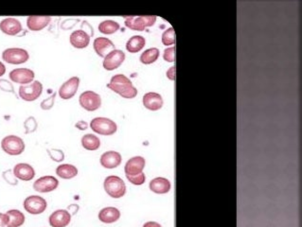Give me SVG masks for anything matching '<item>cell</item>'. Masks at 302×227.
Segmentation results:
<instances>
[{
    "label": "cell",
    "mask_w": 302,
    "mask_h": 227,
    "mask_svg": "<svg viewBox=\"0 0 302 227\" xmlns=\"http://www.w3.org/2000/svg\"><path fill=\"white\" fill-rule=\"evenodd\" d=\"M145 167V159L142 156H135L127 161L125 165L126 175H138L142 173Z\"/></svg>",
    "instance_id": "obj_20"
},
{
    "label": "cell",
    "mask_w": 302,
    "mask_h": 227,
    "mask_svg": "<svg viewBox=\"0 0 302 227\" xmlns=\"http://www.w3.org/2000/svg\"><path fill=\"white\" fill-rule=\"evenodd\" d=\"M79 103L86 111L93 112L101 107L102 98L100 95L89 90L81 94L79 98Z\"/></svg>",
    "instance_id": "obj_10"
},
{
    "label": "cell",
    "mask_w": 302,
    "mask_h": 227,
    "mask_svg": "<svg viewBox=\"0 0 302 227\" xmlns=\"http://www.w3.org/2000/svg\"><path fill=\"white\" fill-rule=\"evenodd\" d=\"M143 227H162L158 223L155 222H148L146 224H144Z\"/></svg>",
    "instance_id": "obj_44"
},
{
    "label": "cell",
    "mask_w": 302,
    "mask_h": 227,
    "mask_svg": "<svg viewBox=\"0 0 302 227\" xmlns=\"http://www.w3.org/2000/svg\"><path fill=\"white\" fill-rule=\"evenodd\" d=\"M50 21H51L50 16L31 15L27 18V27L31 31H40L47 27Z\"/></svg>",
    "instance_id": "obj_23"
},
{
    "label": "cell",
    "mask_w": 302,
    "mask_h": 227,
    "mask_svg": "<svg viewBox=\"0 0 302 227\" xmlns=\"http://www.w3.org/2000/svg\"><path fill=\"white\" fill-rule=\"evenodd\" d=\"M47 154L49 155V157L51 158V160L55 161V162H63L65 160V153L62 150L59 149H48L47 150Z\"/></svg>",
    "instance_id": "obj_33"
},
{
    "label": "cell",
    "mask_w": 302,
    "mask_h": 227,
    "mask_svg": "<svg viewBox=\"0 0 302 227\" xmlns=\"http://www.w3.org/2000/svg\"></svg>",
    "instance_id": "obj_47"
},
{
    "label": "cell",
    "mask_w": 302,
    "mask_h": 227,
    "mask_svg": "<svg viewBox=\"0 0 302 227\" xmlns=\"http://www.w3.org/2000/svg\"><path fill=\"white\" fill-rule=\"evenodd\" d=\"M80 20L77 18H67L66 20H64L61 24V28H63L64 30H68V29H71V28H74L76 24L79 22Z\"/></svg>",
    "instance_id": "obj_39"
},
{
    "label": "cell",
    "mask_w": 302,
    "mask_h": 227,
    "mask_svg": "<svg viewBox=\"0 0 302 227\" xmlns=\"http://www.w3.org/2000/svg\"><path fill=\"white\" fill-rule=\"evenodd\" d=\"M82 146L87 151H97L101 146V140L92 133H87L82 138Z\"/></svg>",
    "instance_id": "obj_28"
},
{
    "label": "cell",
    "mask_w": 302,
    "mask_h": 227,
    "mask_svg": "<svg viewBox=\"0 0 302 227\" xmlns=\"http://www.w3.org/2000/svg\"><path fill=\"white\" fill-rule=\"evenodd\" d=\"M146 44V40L141 35H135L128 40L126 43V49L130 53H137L141 51Z\"/></svg>",
    "instance_id": "obj_27"
},
{
    "label": "cell",
    "mask_w": 302,
    "mask_h": 227,
    "mask_svg": "<svg viewBox=\"0 0 302 227\" xmlns=\"http://www.w3.org/2000/svg\"><path fill=\"white\" fill-rule=\"evenodd\" d=\"M122 155L118 151H106L101 156V165L105 168L112 170L117 167H119L122 163Z\"/></svg>",
    "instance_id": "obj_19"
},
{
    "label": "cell",
    "mask_w": 302,
    "mask_h": 227,
    "mask_svg": "<svg viewBox=\"0 0 302 227\" xmlns=\"http://www.w3.org/2000/svg\"><path fill=\"white\" fill-rule=\"evenodd\" d=\"M75 127L77 129H79V130H81V131H85L87 129V127H88V124L84 121V120H81V121H78V122L76 123Z\"/></svg>",
    "instance_id": "obj_42"
},
{
    "label": "cell",
    "mask_w": 302,
    "mask_h": 227,
    "mask_svg": "<svg viewBox=\"0 0 302 227\" xmlns=\"http://www.w3.org/2000/svg\"><path fill=\"white\" fill-rule=\"evenodd\" d=\"M0 227H1V225H0Z\"/></svg>",
    "instance_id": "obj_46"
},
{
    "label": "cell",
    "mask_w": 302,
    "mask_h": 227,
    "mask_svg": "<svg viewBox=\"0 0 302 227\" xmlns=\"http://www.w3.org/2000/svg\"><path fill=\"white\" fill-rule=\"evenodd\" d=\"M9 80L12 83L21 85H29L33 82L35 73L29 68H15L11 70L9 74Z\"/></svg>",
    "instance_id": "obj_11"
},
{
    "label": "cell",
    "mask_w": 302,
    "mask_h": 227,
    "mask_svg": "<svg viewBox=\"0 0 302 227\" xmlns=\"http://www.w3.org/2000/svg\"><path fill=\"white\" fill-rule=\"evenodd\" d=\"M80 85V79L78 77H72L67 80L65 84L61 85L59 89V96L63 100H70L75 96Z\"/></svg>",
    "instance_id": "obj_14"
},
{
    "label": "cell",
    "mask_w": 302,
    "mask_h": 227,
    "mask_svg": "<svg viewBox=\"0 0 302 227\" xmlns=\"http://www.w3.org/2000/svg\"><path fill=\"white\" fill-rule=\"evenodd\" d=\"M150 189L156 194L168 193L170 189V181L163 177H157L150 182Z\"/></svg>",
    "instance_id": "obj_25"
},
{
    "label": "cell",
    "mask_w": 302,
    "mask_h": 227,
    "mask_svg": "<svg viewBox=\"0 0 302 227\" xmlns=\"http://www.w3.org/2000/svg\"><path fill=\"white\" fill-rule=\"evenodd\" d=\"M5 73H6V66L0 61V77H2Z\"/></svg>",
    "instance_id": "obj_45"
},
{
    "label": "cell",
    "mask_w": 302,
    "mask_h": 227,
    "mask_svg": "<svg viewBox=\"0 0 302 227\" xmlns=\"http://www.w3.org/2000/svg\"><path fill=\"white\" fill-rule=\"evenodd\" d=\"M47 201L43 197L37 195H31L25 199L24 201V208L25 210L31 215H39L45 212L47 209Z\"/></svg>",
    "instance_id": "obj_9"
},
{
    "label": "cell",
    "mask_w": 302,
    "mask_h": 227,
    "mask_svg": "<svg viewBox=\"0 0 302 227\" xmlns=\"http://www.w3.org/2000/svg\"><path fill=\"white\" fill-rule=\"evenodd\" d=\"M121 218V212L118 208H105L99 213V220L104 224H113Z\"/></svg>",
    "instance_id": "obj_24"
},
{
    "label": "cell",
    "mask_w": 302,
    "mask_h": 227,
    "mask_svg": "<svg viewBox=\"0 0 302 227\" xmlns=\"http://www.w3.org/2000/svg\"><path fill=\"white\" fill-rule=\"evenodd\" d=\"M1 148L7 154L16 156L25 151V143L23 139L16 135H7L1 141Z\"/></svg>",
    "instance_id": "obj_3"
},
{
    "label": "cell",
    "mask_w": 302,
    "mask_h": 227,
    "mask_svg": "<svg viewBox=\"0 0 302 227\" xmlns=\"http://www.w3.org/2000/svg\"><path fill=\"white\" fill-rule=\"evenodd\" d=\"M24 128H25V133H32L37 130L38 123L36 118L34 116H28V118L24 122Z\"/></svg>",
    "instance_id": "obj_32"
},
{
    "label": "cell",
    "mask_w": 302,
    "mask_h": 227,
    "mask_svg": "<svg viewBox=\"0 0 302 227\" xmlns=\"http://www.w3.org/2000/svg\"><path fill=\"white\" fill-rule=\"evenodd\" d=\"M124 60H125V53L123 52V50L115 49L104 57V69H106L108 71L115 70L122 66Z\"/></svg>",
    "instance_id": "obj_13"
},
{
    "label": "cell",
    "mask_w": 302,
    "mask_h": 227,
    "mask_svg": "<svg viewBox=\"0 0 302 227\" xmlns=\"http://www.w3.org/2000/svg\"><path fill=\"white\" fill-rule=\"evenodd\" d=\"M163 58L166 62L169 63H173L175 62V47H169L166 48L164 51V55Z\"/></svg>",
    "instance_id": "obj_38"
},
{
    "label": "cell",
    "mask_w": 302,
    "mask_h": 227,
    "mask_svg": "<svg viewBox=\"0 0 302 227\" xmlns=\"http://www.w3.org/2000/svg\"><path fill=\"white\" fill-rule=\"evenodd\" d=\"M13 174L19 180L31 181L35 176V170L27 163H19L13 168Z\"/></svg>",
    "instance_id": "obj_18"
},
{
    "label": "cell",
    "mask_w": 302,
    "mask_h": 227,
    "mask_svg": "<svg viewBox=\"0 0 302 227\" xmlns=\"http://www.w3.org/2000/svg\"><path fill=\"white\" fill-rule=\"evenodd\" d=\"M90 127L95 132L103 135H112L118 130L117 124L107 117H96L92 119Z\"/></svg>",
    "instance_id": "obj_7"
},
{
    "label": "cell",
    "mask_w": 302,
    "mask_h": 227,
    "mask_svg": "<svg viewBox=\"0 0 302 227\" xmlns=\"http://www.w3.org/2000/svg\"><path fill=\"white\" fill-rule=\"evenodd\" d=\"M162 43L165 46H171L175 44V32L173 28H169L163 32Z\"/></svg>",
    "instance_id": "obj_31"
},
{
    "label": "cell",
    "mask_w": 302,
    "mask_h": 227,
    "mask_svg": "<svg viewBox=\"0 0 302 227\" xmlns=\"http://www.w3.org/2000/svg\"><path fill=\"white\" fill-rule=\"evenodd\" d=\"M69 42L71 46L75 48H85L90 43V37L87 33H85L84 30L79 29L74 30L70 36H69Z\"/></svg>",
    "instance_id": "obj_21"
},
{
    "label": "cell",
    "mask_w": 302,
    "mask_h": 227,
    "mask_svg": "<svg viewBox=\"0 0 302 227\" xmlns=\"http://www.w3.org/2000/svg\"><path fill=\"white\" fill-rule=\"evenodd\" d=\"M69 213L71 212V214L72 215H75L76 213H77V211L79 210V207L78 206H76V205H70L69 207H67V209H66Z\"/></svg>",
    "instance_id": "obj_43"
},
{
    "label": "cell",
    "mask_w": 302,
    "mask_h": 227,
    "mask_svg": "<svg viewBox=\"0 0 302 227\" xmlns=\"http://www.w3.org/2000/svg\"><path fill=\"white\" fill-rule=\"evenodd\" d=\"M143 105L151 111H157L163 106V99L158 93L149 92L143 96Z\"/></svg>",
    "instance_id": "obj_22"
},
{
    "label": "cell",
    "mask_w": 302,
    "mask_h": 227,
    "mask_svg": "<svg viewBox=\"0 0 302 227\" xmlns=\"http://www.w3.org/2000/svg\"><path fill=\"white\" fill-rule=\"evenodd\" d=\"M2 177H3V179L5 180V182L10 186H17L18 185V180L14 176L13 171L11 170H5L2 173Z\"/></svg>",
    "instance_id": "obj_34"
},
{
    "label": "cell",
    "mask_w": 302,
    "mask_h": 227,
    "mask_svg": "<svg viewBox=\"0 0 302 227\" xmlns=\"http://www.w3.org/2000/svg\"><path fill=\"white\" fill-rule=\"evenodd\" d=\"M59 181L54 176L47 175L40 177L33 183V189L40 193L51 192L58 188Z\"/></svg>",
    "instance_id": "obj_12"
},
{
    "label": "cell",
    "mask_w": 302,
    "mask_h": 227,
    "mask_svg": "<svg viewBox=\"0 0 302 227\" xmlns=\"http://www.w3.org/2000/svg\"><path fill=\"white\" fill-rule=\"evenodd\" d=\"M56 174L62 179H72L78 175V169L70 164H63L58 166Z\"/></svg>",
    "instance_id": "obj_26"
},
{
    "label": "cell",
    "mask_w": 302,
    "mask_h": 227,
    "mask_svg": "<svg viewBox=\"0 0 302 227\" xmlns=\"http://www.w3.org/2000/svg\"><path fill=\"white\" fill-rule=\"evenodd\" d=\"M121 28L120 24L113 20H105L99 25L100 32L104 34H113Z\"/></svg>",
    "instance_id": "obj_30"
},
{
    "label": "cell",
    "mask_w": 302,
    "mask_h": 227,
    "mask_svg": "<svg viewBox=\"0 0 302 227\" xmlns=\"http://www.w3.org/2000/svg\"><path fill=\"white\" fill-rule=\"evenodd\" d=\"M93 47H94L96 53L102 58H104L111 51L116 49L113 42L111 40H109L108 38L105 37L96 38Z\"/></svg>",
    "instance_id": "obj_17"
},
{
    "label": "cell",
    "mask_w": 302,
    "mask_h": 227,
    "mask_svg": "<svg viewBox=\"0 0 302 227\" xmlns=\"http://www.w3.org/2000/svg\"><path fill=\"white\" fill-rule=\"evenodd\" d=\"M43 85L39 81H33L31 84L21 85L19 87L18 95L20 99L25 102H34L42 95Z\"/></svg>",
    "instance_id": "obj_6"
},
{
    "label": "cell",
    "mask_w": 302,
    "mask_h": 227,
    "mask_svg": "<svg viewBox=\"0 0 302 227\" xmlns=\"http://www.w3.org/2000/svg\"><path fill=\"white\" fill-rule=\"evenodd\" d=\"M159 57V49L156 47H151L145 50L141 56V62L144 65H151L157 61Z\"/></svg>",
    "instance_id": "obj_29"
},
{
    "label": "cell",
    "mask_w": 302,
    "mask_h": 227,
    "mask_svg": "<svg viewBox=\"0 0 302 227\" xmlns=\"http://www.w3.org/2000/svg\"><path fill=\"white\" fill-rule=\"evenodd\" d=\"M125 26L133 30L143 31L148 27L154 25L156 16L153 15H142V16H124Z\"/></svg>",
    "instance_id": "obj_5"
},
{
    "label": "cell",
    "mask_w": 302,
    "mask_h": 227,
    "mask_svg": "<svg viewBox=\"0 0 302 227\" xmlns=\"http://www.w3.org/2000/svg\"><path fill=\"white\" fill-rule=\"evenodd\" d=\"M55 98H56V93L54 92V93H52V94L50 95L47 99H45V100L41 103V104H40L41 109H42V110H45V111L50 110V109L53 107V105H54Z\"/></svg>",
    "instance_id": "obj_35"
},
{
    "label": "cell",
    "mask_w": 302,
    "mask_h": 227,
    "mask_svg": "<svg viewBox=\"0 0 302 227\" xmlns=\"http://www.w3.org/2000/svg\"><path fill=\"white\" fill-rule=\"evenodd\" d=\"M126 178L129 180V182L132 183L133 185L141 186V185H143V184L145 183L146 176H145V174L142 172V173L138 174V175H126Z\"/></svg>",
    "instance_id": "obj_36"
},
{
    "label": "cell",
    "mask_w": 302,
    "mask_h": 227,
    "mask_svg": "<svg viewBox=\"0 0 302 227\" xmlns=\"http://www.w3.org/2000/svg\"><path fill=\"white\" fill-rule=\"evenodd\" d=\"M104 189L106 193L112 198H122L126 193V186L122 178L111 175L104 180Z\"/></svg>",
    "instance_id": "obj_2"
},
{
    "label": "cell",
    "mask_w": 302,
    "mask_h": 227,
    "mask_svg": "<svg viewBox=\"0 0 302 227\" xmlns=\"http://www.w3.org/2000/svg\"><path fill=\"white\" fill-rule=\"evenodd\" d=\"M107 87L125 99H134L138 95V90L132 82L123 74L113 76Z\"/></svg>",
    "instance_id": "obj_1"
},
{
    "label": "cell",
    "mask_w": 302,
    "mask_h": 227,
    "mask_svg": "<svg viewBox=\"0 0 302 227\" xmlns=\"http://www.w3.org/2000/svg\"><path fill=\"white\" fill-rule=\"evenodd\" d=\"M0 30L9 36H15L23 30V28L19 20L13 17H8L0 22Z\"/></svg>",
    "instance_id": "obj_15"
},
{
    "label": "cell",
    "mask_w": 302,
    "mask_h": 227,
    "mask_svg": "<svg viewBox=\"0 0 302 227\" xmlns=\"http://www.w3.org/2000/svg\"><path fill=\"white\" fill-rule=\"evenodd\" d=\"M2 59L10 65H21L28 62L29 54L24 48L9 47L2 52Z\"/></svg>",
    "instance_id": "obj_4"
},
{
    "label": "cell",
    "mask_w": 302,
    "mask_h": 227,
    "mask_svg": "<svg viewBox=\"0 0 302 227\" xmlns=\"http://www.w3.org/2000/svg\"><path fill=\"white\" fill-rule=\"evenodd\" d=\"M25 215L17 209H11L5 214L0 213L1 227H20L25 224Z\"/></svg>",
    "instance_id": "obj_8"
},
{
    "label": "cell",
    "mask_w": 302,
    "mask_h": 227,
    "mask_svg": "<svg viewBox=\"0 0 302 227\" xmlns=\"http://www.w3.org/2000/svg\"><path fill=\"white\" fill-rule=\"evenodd\" d=\"M175 71H176L175 66H171L170 67V69L167 71V77L170 81H175Z\"/></svg>",
    "instance_id": "obj_41"
},
{
    "label": "cell",
    "mask_w": 302,
    "mask_h": 227,
    "mask_svg": "<svg viewBox=\"0 0 302 227\" xmlns=\"http://www.w3.org/2000/svg\"><path fill=\"white\" fill-rule=\"evenodd\" d=\"M0 90L4 91V92H8V93H12V94H15V91H14V87L12 84L6 80V79H0ZM17 96V95H16Z\"/></svg>",
    "instance_id": "obj_37"
},
{
    "label": "cell",
    "mask_w": 302,
    "mask_h": 227,
    "mask_svg": "<svg viewBox=\"0 0 302 227\" xmlns=\"http://www.w3.org/2000/svg\"><path fill=\"white\" fill-rule=\"evenodd\" d=\"M81 29L84 30L85 33L89 35V37H92L94 35V29L91 27V25L87 21H83L81 24Z\"/></svg>",
    "instance_id": "obj_40"
},
{
    "label": "cell",
    "mask_w": 302,
    "mask_h": 227,
    "mask_svg": "<svg viewBox=\"0 0 302 227\" xmlns=\"http://www.w3.org/2000/svg\"><path fill=\"white\" fill-rule=\"evenodd\" d=\"M51 227H66L71 222V214L65 209L54 211L48 219Z\"/></svg>",
    "instance_id": "obj_16"
}]
</instances>
